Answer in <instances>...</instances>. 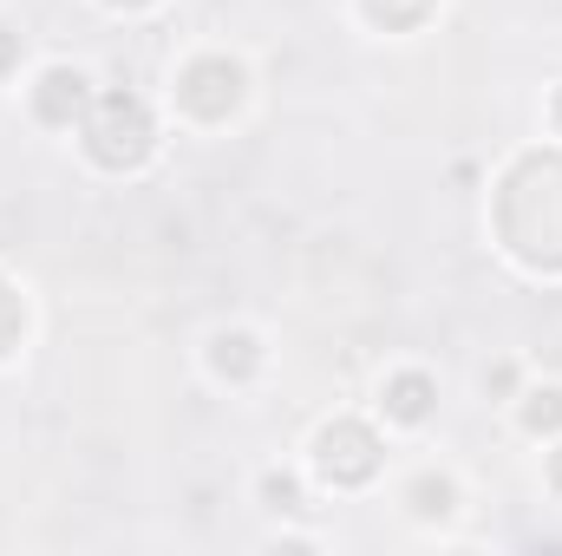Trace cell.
Wrapping results in <instances>:
<instances>
[{"mask_svg":"<svg viewBox=\"0 0 562 556\" xmlns=\"http://www.w3.org/2000/svg\"><path fill=\"white\" fill-rule=\"evenodd\" d=\"M550 485H557V491H562V445H557V452H550Z\"/></svg>","mask_w":562,"mask_h":556,"instance_id":"7c38bea8","label":"cell"},{"mask_svg":"<svg viewBox=\"0 0 562 556\" xmlns=\"http://www.w3.org/2000/svg\"><path fill=\"white\" fill-rule=\"evenodd\" d=\"M314 465H321L334 485H367V478L380 471V438H373L360 419H334V425L321 432V452H314Z\"/></svg>","mask_w":562,"mask_h":556,"instance_id":"3957f363","label":"cell"},{"mask_svg":"<svg viewBox=\"0 0 562 556\" xmlns=\"http://www.w3.org/2000/svg\"><path fill=\"white\" fill-rule=\"evenodd\" d=\"M425 7H431V0H367V13H373L380 26H413V20H425Z\"/></svg>","mask_w":562,"mask_h":556,"instance_id":"9c48e42d","label":"cell"},{"mask_svg":"<svg viewBox=\"0 0 562 556\" xmlns=\"http://www.w3.org/2000/svg\"><path fill=\"white\" fill-rule=\"evenodd\" d=\"M229 367H236V374L256 367V341H249V334H223V341H216V374H229Z\"/></svg>","mask_w":562,"mask_h":556,"instance_id":"ba28073f","label":"cell"},{"mask_svg":"<svg viewBox=\"0 0 562 556\" xmlns=\"http://www.w3.org/2000/svg\"><path fill=\"white\" fill-rule=\"evenodd\" d=\"M112 7H144V0H112Z\"/></svg>","mask_w":562,"mask_h":556,"instance_id":"4fadbf2b","label":"cell"},{"mask_svg":"<svg viewBox=\"0 0 562 556\" xmlns=\"http://www.w3.org/2000/svg\"><path fill=\"white\" fill-rule=\"evenodd\" d=\"M177 99H183L190 119H229L236 99H243V66H229V59H196V66L177 79Z\"/></svg>","mask_w":562,"mask_h":556,"instance_id":"277c9868","label":"cell"},{"mask_svg":"<svg viewBox=\"0 0 562 556\" xmlns=\"http://www.w3.org/2000/svg\"><path fill=\"white\" fill-rule=\"evenodd\" d=\"M425 407H431V380H425V374H400V380L386 387V413L393 419L413 425V419H425Z\"/></svg>","mask_w":562,"mask_h":556,"instance_id":"8992f818","label":"cell"},{"mask_svg":"<svg viewBox=\"0 0 562 556\" xmlns=\"http://www.w3.org/2000/svg\"><path fill=\"white\" fill-rule=\"evenodd\" d=\"M13 53H20V40H13V33L0 26V73H7V59H13Z\"/></svg>","mask_w":562,"mask_h":556,"instance_id":"8fae6325","label":"cell"},{"mask_svg":"<svg viewBox=\"0 0 562 556\" xmlns=\"http://www.w3.org/2000/svg\"><path fill=\"white\" fill-rule=\"evenodd\" d=\"M150 144H157V125H150L144 99H132V92L99 99V112L86 119V151H92L105 170H132V164H144Z\"/></svg>","mask_w":562,"mask_h":556,"instance_id":"7a4b0ae2","label":"cell"},{"mask_svg":"<svg viewBox=\"0 0 562 556\" xmlns=\"http://www.w3.org/2000/svg\"><path fill=\"white\" fill-rule=\"evenodd\" d=\"M497 223H504L510 256L537 269H562V157H524L504 177Z\"/></svg>","mask_w":562,"mask_h":556,"instance_id":"6da1fadb","label":"cell"},{"mask_svg":"<svg viewBox=\"0 0 562 556\" xmlns=\"http://www.w3.org/2000/svg\"><path fill=\"white\" fill-rule=\"evenodd\" d=\"M530 400H537V407L524 413V425H530V432H543V425H562V393H530Z\"/></svg>","mask_w":562,"mask_h":556,"instance_id":"30bf717a","label":"cell"},{"mask_svg":"<svg viewBox=\"0 0 562 556\" xmlns=\"http://www.w3.org/2000/svg\"><path fill=\"white\" fill-rule=\"evenodd\" d=\"M557 132H562V99H557Z\"/></svg>","mask_w":562,"mask_h":556,"instance_id":"5bb4252c","label":"cell"},{"mask_svg":"<svg viewBox=\"0 0 562 556\" xmlns=\"http://www.w3.org/2000/svg\"><path fill=\"white\" fill-rule=\"evenodd\" d=\"M86 73H66V66H53L46 79H40V92H33V112L46 119V125H72L79 112H86Z\"/></svg>","mask_w":562,"mask_h":556,"instance_id":"5b68a950","label":"cell"},{"mask_svg":"<svg viewBox=\"0 0 562 556\" xmlns=\"http://www.w3.org/2000/svg\"><path fill=\"white\" fill-rule=\"evenodd\" d=\"M20 334H26V301L0 281V354H13V347H20Z\"/></svg>","mask_w":562,"mask_h":556,"instance_id":"52a82bcc","label":"cell"}]
</instances>
